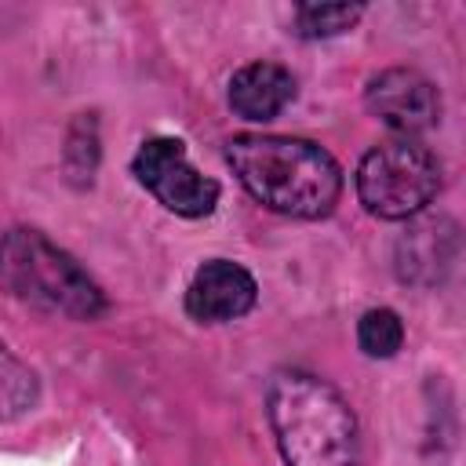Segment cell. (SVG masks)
<instances>
[{"instance_id":"cell-1","label":"cell","mask_w":466,"mask_h":466,"mask_svg":"<svg viewBox=\"0 0 466 466\" xmlns=\"http://www.w3.org/2000/svg\"><path fill=\"white\" fill-rule=\"evenodd\" d=\"M226 160L240 186L288 218H324L342 193V171L328 149L291 135H237Z\"/></svg>"},{"instance_id":"cell-2","label":"cell","mask_w":466,"mask_h":466,"mask_svg":"<svg viewBox=\"0 0 466 466\" xmlns=\"http://www.w3.org/2000/svg\"><path fill=\"white\" fill-rule=\"evenodd\" d=\"M266 411L288 466H357V419L331 382L295 368L277 371Z\"/></svg>"},{"instance_id":"cell-3","label":"cell","mask_w":466,"mask_h":466,"mask_svg":"<svg viewBox=\"0 0 466 466\" xmlns=\"http://www.w3.org/2000/svg\"><path fill=\"white\" fill-rule=\"evenodd\" d=\"M4 280L22 302H33V306L51 309V313L95 320L106 309L98 284L36 229H11L7 233Z\"/></svg>"},{"instance_id":"cell-4","label":"cell","mask_w":466,"mask_h":466,"mask_svg":"<svg viewBox=\"0 0 466 466\" xmlns=\"http://www.w3.org/2000/svg\"><path fill=\"white\" fill-rule=\"evenodd\" d=\"M441 189V164L419 138H386L357 164V197L375 218H411Z\"/></svg>"},{"instance_id":"cell-5","label":"cell","mask_w":466,"mask_h":466,"mask_svg":"<svg viewBox=\"0 0 466 466\" xmlns=\"http://www.w3.org/2000/svg\"><path fill=\"white\" fill-rule=\"evenodd\" d=\"M135 175L175 215L200 218L211 215V208L218 204V186L189 164L186 146L178 138L142 142V149L135 153Z\"/></svg>"},{"instance_id":"cell-6","label":"cell","mask_w":466,"mask_h":466,"mask_svg":"<svg viewBox=\"0 0 466 466\" xmlns=\"http://www.w3.org/2000/svg\"><path fill=\"white\" fill-rule=\"evenodd\" d=\"M368 109L400 138H415L422 131H430L441 116V95L433 87L430 76H422L419 69H382L379 76L368 80L364 91Z\"/></svg>"},{"instance_id":"cell-7","label":"cell","mask_w":466,"mask_h":466,"mask_svg":"<svg viewBox=\"0 0 466 466\" xmlns=\"http://www.w3.org/2000/svg\"><path fill=\"white\" fill-rule=\"evenodd\" d=\"M255 277L244 266L229 258H211L193 273L186 288V309L200 324H226L244 317L255 306Z\"/></svg>"},{"instance_id":"cell-8","label":"cell","mask_w":466,"mask_h":466,"mask_svg":"<svg viewBox=\"0 0 466 466\" xmlns=\"http://www.w3.org/2000/svg\"><path fill=\"white\" fill-rule=\"evenodd\" d=\"M295 98V76L277 62H251L240 66L229 80V106L240 120L266 124Z\"/></svg>"},{"instance_id":"cell-9","label":"cell","mask_w":466,"mask_h":466,"mask_svg":"<svg viewBox=\"0 0 466 466\" xmlns=\"http://www.w3.org/2000/svg\"><path fill=\"white\" fill-rule=\"evenodd\" d=\"M360 15H364L360 4H299L295 7V25H299V36L317 40V36L346 33Z\"/></svg>"},{"instance_id":"cell-10","label":"cell","mask_w":466,"mask_h":466,"mask_svg":"<svg viewBox=\"0 0 466 466\" xmlns=\"http://www.w3.org/2000/svg\"><path fill=\"white\" fill-rule=\"evenodd\" d=\"M357 342L368 357H393L404 342V324L393 309L379 306V309H368L357 324Z\"/></svg>"}]
</instances>
